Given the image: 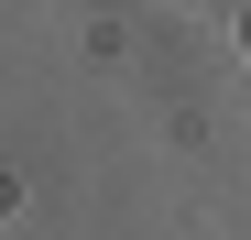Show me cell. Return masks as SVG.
<instances>
[{
  "label": "cell",
  "mask_w": 251,
  "mask_h": 240,
  "mask_svg": "<svg viewBox=\"0 0 251 240\" xmlns=\"http://www.w3.org/2000/svg\"><path fill=\"white\" fill-rule=\"evenodd\" d=\"M240 33H251V22H240Z\"/></svg>",
  "instance_id": "obj_1"
}]
</instances>
